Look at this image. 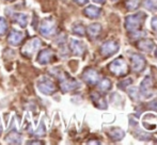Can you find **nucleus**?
Returning <instances> with one entry per match:
<instances>
[{"label":"nucleus","instance_id":"6","mask_svg":"<svg viewBox=\"0 0 157 145\" xmlns=\"http://www.w3.org/2000/svg\"><path fill=\"white\" fill-rule=\"evenodd\" d=\"M83 78L86 79V81H87L88 83L94 84V83H96L97 81H98L99 76L96 72L93 71V69H88V71H86V72L83 74Z\"/></svg>","mask_w":157,"mask_h":145},{"label":"nucleus","instance_id":"12","mask_svg":"<svg viewBox=\"0 0 157 145\" xmlns=\"http://www.w3.org/2000/svg\"><path fill=\"white\" fill-rule=\"evenodd\" d=\"M98 87L101 91L106 92V91H108V90H110V87H111V82H110L108 79H103V80L99 82Z\"/></svg>","mask_w":157,"mask_h":145},{"label":"nucleus","instance_id":"10","mask_svg":"<svg viewBox=\"0 0 157 145\" xmlns=\"http://www.w3.org/2000/svg\"><path fill=\"white\" fill-rule=\"evenodd\" d=\"M92 98H93V100H94V104L96 105L98 108L106 109L107 104H106V100L104 99V97H101V96L98 95L97 93H94V94H92Z\"/></svg>","mask_w":157,"mask_h":145},{"label":"nucleus","instance_id":"7","mask_svg":"<svg viewBox=\"0 0 157 145\" xmlns=\"http://www.w3.org/2000/svg\"><path fill=\"white\" fill-rule=\"evenodd\" d=\"M138 47L145 52H151L155 48V45L151 39H142L138 43Z\"/></svg>","mask_w":157,"mask_h":145},{"label":"nucleus","instance_id":"3","mask_svg":"<svg viewBox=\"0 0 157 145\" xmlns=\"http://www.w3.org/2000/svg\"><path fill=\"white\" fill-rule=\"evenodd\" d=\"M119 49V45L117 42L114 41H107L101 45V52L103 56L108 57L111 56V54H116Z\"/></svg>","mask_w":157,"mask_h":145},{"label":"nucleus","instance_id":"13","mask_svg":"<svg viewBox=\"0 0 157 145\" xmlns=\"http://www.w3.org/2000/svg\"><path fill=\"white\" fill-rule=\"evenodd\" d=\"M144 6L150 11H157V0H145Z\"/></svg>","mask_w":157,"mask_h":145},{"label":"nucleus","instance_id":"9","mask_svg":"<svg viewBox=\"0 0 157 145\" xmlns=\"http://www.w3.org/2000/svg\"><path fill=\"white\" fill-rule=\"evenodd\" d=\"M85 14L87 15L88 17H90V18H95V17L99 16V14H101V10L94 6H90L85 10Z\"/></svg>","mask_w":157,"mask_h":145},{"label":"nucleus","instance_id":"2","mask_svg":"<svg viewBox=\"0 0 157 145\" xmlns=\"http://www.w3.org/2000/svg\"><path fill=\"white\" fill-rule=\"evenodd\" d=\"M109 69L112 74L117 75V76H123L127 72V65H126L124 59L120 57V58L112 61V63L109 65Z\"/></svg>","mask_w":157,"mask_h":145},{"label":"nucleus","instance_id":"11","mask_svg":"<svg viewBox=\"0 0 157 145\" xmlns=\"http://www.w3.org/2000/svg\"><path fill=\"white\" fill-rule=\"evenodd\" d=\"M88 31H89L90 36H91V37H95V36L97 35V34L99 33V31H101V26H99L98 24H93V25H91L89 27Z\"/></svg>","mask_w":157,"mask_h":145},{"label":"nucleus","instance_id":"5","mask_svg":"<svg viewBox=\"0 0 157 145\" xmlns=\"http://www.w3.org/2000/svg\"><path fill=\"white\" fill-rule=\"evenodd\" d=\"M152 79L150 78L149 76L145 77L144 79L142 80L140 84V87H141V94L145 96L147 98H149L150 96L152 95V92H151V87H152Z\"/></svg>","mask_w":157,"mask_h":145},{"label":"nucleus","instance_id":"1","mask_svg":"<svg viewBox=\"0 0 157 145\" xmlns=\"http://www.w3.org/2000/svg\"><path fill=\"white\" fill-rule=\"evenodd\" d=\"M145 17H147V15L141 12L128 15L125 18V28L128 31H138L140 29L141 25L143 24Z\"/></svg>","mask_w":157,"mask_h":145},{"label":"nucleus","instance_id":"8","mask_svg":"<svg viewBox=\"0 0 157 145\" xmlns=\"http://www.w3.org/2000/svg\"><path fill=\"white\" fill-rule=\"evenodd\" d=\"M125 132L120 128H112L109 131V137L111 138L113 141H120L124 138Z\"/></svg>","mask_w":157,"mask_h":145},{"label":"nucleus","instance_id":"14","mask_svg":"<svg viewBox=\"0 0 157 145\" xmlns=\"http://www.w3.org/2000/svg\"><path fill=\"white\" fill-rule=\"evenodd\" d=\"M132 83V78H128V79H126V81L124 80V81H122L121 83H119V87H127L128 84H130Z\"/></svg>","mask_w":157,"mask_h":145},{"label":"nucleus","instance_id":"4","mask_svg":"<svg viewBox=\"0 0 157 145\" xmlns=\"http://www.w3.org/2000/svg\"><path fill=\"white\" fill-rule=\"evenodd\" d=\"M132 66L135 72H141L145 66V60L141 54H135L132 56Z\"/></svg>","mask_w":157,"mask_h":145},{"label":"nucleus","instance_id":"17","mask_svg":"<svg viewBox=\"0 0 157 145\" xmlns=\"http://www.w3.org/2000/svg\"><path fill=\"white\" fill-rule=\"evenodd\" d=\"M76 1H77V2H79V3L81 4V3H85V2H87L88 0H76Z\"/></svg>","mask_w":157,"mask_h":145},{"label":"nucleus","instance_id":"16","mask_svg":"<svg viewBox=\"0 0 157 145\" xmlns=\"http://www.w3.org/2000/svg\"><path fill=\"white\" fill-rule=\"evenodd\" d=\"M93 1L97 2V3H104V2H105L106 0H93Z\"/></svg>","mask_w":157,"mask_h":145},{"label":"nucleus","instance_id":"18","mask_svg":"<svg viewBox=\"0 0 157 145\" xmlns=\"http://www.w3.org/2000/svg\"><path fill=\"white\" fill-rule=\"evenodd\" d=\"M113 1H116V0H113Z\"/></svg>","mask_w":157,"mask_h":145},{"label":"nucleus","instance_id":"15","mask_svg":"<svg viewBox=\"0 0 157 145\" xmlns=\"http://www.w3.org/2000/svg\"><path fill=\"white\" fill-rule=\"evenodd\" d=\"M151 26H152V28H153V29L155 30V31H157V16L154 17V18L152 19Z\"/></svg>","mask_w":157,"mask_h":145}]
</instances>
